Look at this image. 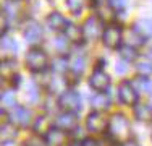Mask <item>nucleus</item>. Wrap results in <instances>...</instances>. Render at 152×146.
I'll return each instance as SVG.
<instances>
[{
	"label": "nucleus",
	"mask_w": 152,
	"mask_h": 146,
	"mask_svg": "<svg viewBox=\"0 0 152 146\" xmlns=\"http://www.w3.org/2000/svg\"><path fill=\"white\" fill-rule=\"evenodd\" d=\"M89 86L92 89H96L97 93H102L110 86V76L107 75L102 68H97L96 72H92V75L89 76Z\"/></svg>",
	"instance_id": "nucleus-9"
},
{
	"label": "nucleus",
	"mask_w": 152,
	"mask_h": 146,
	"mask_svg": "<svg viewBox=\"0 0 152 146\" xmlns=\"http://www.w3.org/2000/svg\"><path fill=\"white\" fill-rule=\"evenodd\" d=\"M73 146H76V145H73Z\"/></svg>",
	"instance_id": "nucleus-40"
},
{
	"label": "nucleus",
	"mask_w": 152,
	"mask_h": 146,
	"mask_svg": "<svg viewBox=\"0 0 152 146\" xmlns=\"http://www.w3.org/2000/svg\"><path fill=\"white\" fill-rule=\"evenodd\" d=\"M110 5L115 10H123L126 7V0H110Z\"/></svg>",
	"instance_id": "nucleus-35"
},
{
	"label": "nucleus",
	"mask_w": 152,
	"mask_h": 146,
	"mask_svg": "<svg viewBox=\"0 0 152 146\" xmlns=\"http://www.w3.org/2000/svg\"><path fill=\"white\" fill-rule=\"evenodd\" d=\"M63 34L68 38V41L70 42H78L81 38H84V34H83V26H76L73 23H68L66 28H65Z\"/></svg>",
	"instance_id": "nucleus-16"
},
{
	"label": "nucleus",
	"mask_w": 152,
	"mask_h": 146,
	"mask_svg": "<svg viewBox=\"0 0 152 146\" xmlns=\"http://www.w3.org/2000/svg\"><path fill=\"white\" fill-rule=\"evenodd\" d=\"M133 86L136 88L137 93H151L152 91L151 80H147V76H144V75H139L137 78L133 80Z\"/></svg>",
	"instance_id": "nucleus-19"
},
{
	"label": "nucleus",
	"mask_w": 152,
	"mask_h": 146,
	"mask_svg": "<svg viewBox=\"0 0 152 146\" xmlns=\"http://www.w3.org/2000/svg\"><path fill=\"white\" fill-rule=\"evenodd\" d=\"M53 72L58 73V75H63V73L68 72V68H70V62H66V58H57V60H53Z\"/></svg>",
	"instance_id": "nucleus-27"
},
{
	"label": "nucleus",
	"mask_w": 152,
	"mask_h": 146,
	"mask_svg": "<svg viewBox=\"0 0 152 146\" xmlns=\"http://www.w3.org/2000/svg\"><path fill=\"white\" fill-rule=\"evenodd\" d=\"M107 133L115 143H126L131 138V125L123 114H113L108 119Z\"/></svg>",
	"instance_id": "nucleus-1"
},
{
	"label": "nucleus",
	"mask_w": 152,
	"mask_h": 146,
	"mask_svg": "<svg viewBox=\"0 0 152 146\" xmlns=\"http://www.w3.org/2000/svg\"><path fill=\"white\" fill-rule=\"evenodd\" d=\"M52 120L49 119L47 115H41V117H37L36 119V122H34V131L37 135H47V131H49L50 128H52Z\"/></svg>",
	"instance_id": "nucleus-15"
},
{
	"label": "nucleus",
	"mask_w": 152,
	"mask_h": 146,
	"mask_svg": "<svg viewBox=\"0 0 152 146\" xmlns=\"http://www.w3.org/2000/svg\"><path fill=\"white\" fill-rule=\"evenodd\" d=\"M26 65L31 72L34 73H42L45 72L47 65H49V58L44 50L37 49V47H32L26 55Z\"/></svg>",
	"instance_id": "nucleus-2"
},
{
	"label": "nucleus",
	"mask_w": 152,
	"mask_h": 146,
	"mask_svg": "<svg viewBox=\"0 0 152 146\" xmlns=\"http://www.w3.org/2000/svg\"><path fill=\"white\" fill-rule=\"evenodd\" d=\"M57 75H58V73H57ZM66 86H68V81H66V80H63V76H61V75L52 78V80H50V83H49L50 91L55 93V94H60V96L66 91Z\"/></svg>",
	"instance_id": "nucleus-18"
},
{
	"label": "nucleus",
	"mask_w": 152,
	"mask_h": 146,
	"mask_svg": "<svg viewBox=\"0 0 152 146\" xmlns=\"http://www.w3.org/2000/svg\"><path fill=\"white\" fill-rule=\"evenodd\" d=\"M84 68H86V57L83 55V54H76V55H73V58L70 60V70L81 75V73L84 72Z\"/></svg>",
	"instance_id": "nucleus-22"
},
{
	"label": "nucleus",
	"mask_w": 152,
	"mask_h": 146,
	"mask_svg": "<svg viewBox=\"0 0 152 146\" xmlns=\"http://www.w3.org/2000/svg\"><path fill=\"white\" fill-rule=\"evenodd\" d=\"M134 29L142 38H152V20L151 18H141L134 24Z\"/></svg>",
	"instance_id": "nucleus-17"
},
{
	"label": "nucleus",
	"mask_w": 152,
	"mask_h": 146,
	"mask_svg": "<svg viewBox=\"0 0 152 146\" xmlns=\"http://www.w3.org/2000/svg\"><path fill=\"white\" fill-rule=\"evenodd\" d=\"M15 70H16V62L12 60V58H5L0 65V72H2L3 78H10L12 80L15 76Z\"/></svg>",
	"instance_id": "nucleus-20"
},
{
	"label": "nucleus",
	"mask_w": 152,
	"mask_h": 146,
	"mask_svg": "<svg viewBox=\"0 0 152 146\" xmlns=\"http://www.w3.org/2000/svg\"><path fill=\"white\" fill-rule=\"evenodd\" d=\"M2 104L5 107H16V96H15V91L8 89V91H3L2 93Z\"/></svg>",
	"instance_id": "nucleus-26"
},
{
	"label": "nucleus",
	"mask_w": 152,
	"mask_h": 146,
	"mask_svg": "<svg viewBox=\"0 0 152 146\" xmlns=\"http://www.w3.org/2000/svg\"><path fill=\"white\" fill-rule=\"evenodd\" d=\"M137 72H139V75H144V76L152 75V62L141 60L139 63H137Z\"/></svg>",
	"instance_id": "nucleus-30"
},
{
	"label": "nucleus",
	"mask_w": 152,
	"mask_h": 146,
	"mask_svg": "<svg viewBox=\"0 0 152 146\" xmlns=\"http://www.w3.org/2000/svg\"><path fill=\"white\" fill-rule=\"evenodd\" d=\"M134 117L139 122H151L152 120V107L151 105H136Z\"/></svg>",
	"instance_id": "nucleus-21"
},
{
	"label": "nucleus",
	"mask_w": 152,
	"mask_h": 146,
	"mask_svg": "<svg viewBox=\"0 0 152 146\" xmlns=\"http://www.w3.org/2000/svg\"><path fill=\"white\" fill-rule=\"evenodd\" d=\"M126 39H128V42H126L128 46H131V47H139V46H142V39H144V38L136 31V29H133V31H128Z\"/></svg>",
	"instance_id": "nucleus-25"
},
{
	"label": "nucleus",
	"mask_w": 152,
	"mask_h": 146,
	"mask_svg": "<svg viewBox=\"0 0 152 146\" xmlns=\"http://www.w3.org/2000/svg\"><path fill=\"white\" fill-rule=\"evenodd\" d=\"M55 127L65 130V131H70V130H75L78 127V115L76 112H63L57 117L55 120Z\"/></svg>",
	"instance_id": "nucleus-12"
},
{
	"label": "nucleus",
	"mask_w": 152,
	"mask_h": 146,
	"mask_svg": "<svg viewBox=\"0 0 152 146\" xmlns=\"http://www.w3.org/2000/svg\"><path fill=\"white\" fill-rule=\"evenodd\" d=\"M65 141H66V131L58 127H52L47 135H44V143L47 146H65Z\"/></svg>",
	"instance_id": "nucleus-11"
},
{
	"label": "nucleus",
	"mask_w": 152,
	"mask_h": 146,
	"mask_svg": "<svg viewBox=\"0 0 152 146\" xmlns=\"http://www.w3.org/2000/svg\"><path fill=\"white\" fill-rule=\"evenodd\" d=\"M121 38H123V31L118 24H110L104 29V34H102V41L107 47L110 49H117L120 47V42H121Z\"/></svg>",
	"instance_id": "nucleus-5"
},
{
	"label": "nucleus",
	"mask_w": 152,
	"mask_h": 146,
	"mask_svg": "<svg viewBox=\"0 0 152 146\" xmlns=\"http://www.w3.org/2000/svg\"><path fill=\"white\" fill-rule=\"evenodd\" d=\"M68 8L73 13H79L83 10V5H84V0H66Z\"/></svg>",
	"instance_id": "nucleus-32"
},
{
	"label": "nucleus",
	"mask_w": 152,
	"mask_h": 146,
	"mask_svg": "<svg viewBox=\"0 0 152 146\" xmlns=\"http://www.w3.org/2000/svg\"><path fill=\"white\" fill-rule=\"evenodd\" d=\"M10 122L15 123L18 127H28L31 122V111L26 107H21V105H16V107L12 109L10 112Z\"/></svg>",
	"instance_id": "nucleus-10"
},
{
	"label": "nucleus",
	"mask_w": 152,
	"mask_h": 146,
	"mask_svg": "<svg viewBox=\"0 0 152 146\" xmlns=\"http://www.w3.org/2000/svg\"><path fill=\"white\" fill-rule=\"evenodd\" d=\"M23 34H24V39H26L28 44H31V46H36V44L41 42L42 34H44V32H42V26L37 23V21L29 20V21L26 23V26H24Z\"/></svg>",
	"instance_id": "nucleus-8"
},
{
	"label": "nucleus",
	"mask_w": 152,
	"mask_h": 146,
	"mask_svg": "<svg viewBox=\"0 0 152 146\" xmlns=\"http://www.w3.org/2000/svg\"><path fill=\"white\" fill-rule=\"evenodd\" d=\"M2 49L7 50V52H15V50L18 49V44H16V41L13 38L3 34L2 36Z\"/></svg>",
	"instance_id": "nucleus-28"
},
{
	"label": "nucleus",
	"mask_w": 152,
	"mask_h": 146,
	"mask_svg": "<svg viewBox=\"0 0 152 146\" xmlns=\"http://www.w3.org/2000/svg\"><path fill=\"white\" fill-rule=\"evenodd\" d=\"M26 99L28 102H36L39 99V89L34 83H29L28 85V89H26Z\"/></svg>",
	"instance_id": "nucleus-29"
},
{
	"label": "nucleus",
	"mask_w": 152,
	"mask_h": 146,
	"mask_svg": "<svg viewBox=\"0 0 152 146\" xmlns=\"http://www.w3.org/2000/svg\"><path fill=\"white\" fill-rule=\"evenodd\" d=\"M68 42H70V41H68V38L65 34L58 36V38L55 39V49L60 50V52H66V50H68Z\"/></svg>",
	"instance_id": "nucleus-31"
},
{
	"label": "nucleus",
	"mask_w": 152,
	"mask_h": 146,
	"mask_svg": "<svg viewBox=\"0 0 152 146\" xmlns=\"http://www.w3.org/2000/svg\"><path fill=\"white\" fill-rule=\"evenodd\" d=\"M120 146H137L134 141H126V143H121Z\"/></svg>",
	"instance_id": "nucleus-38"
},
{
	"label": "nucleus",
	"mask_w": 152,
	"mask_h": 146,
	"mask_svg": "<svg viewBox=\"0 0 152 146\" xmlns=\"http://www.w3.org/2000/svg\"><path fill=\"white\" fill-rule=\"evenodd\" d=\"M118 54H120V57L123 58V60H126V62H134L137 58L136 49H134V47H131V46H128V44H126V46H120Z\"/></svg>",
	"instance_id": "nucleus-23"
},
{
	"label": "nucleus",
	"mask_w": 152,
	"mask_h": 146,
	"mask_svg": "<svg viewBox=\"0 0 152 146\" xmlns=\"http://www.w3.org/2000/svg\"><path fill=\"white\" fill-rule=\"evenodd\" d=\"M16 127H15V123H12V122H7V123H3L2 125V141H12L13 138L16 136Z\"/></svg>",
	"instance_id": "nucleus-24"
},
{
	"label": "nucleus",
	"mask_w": 152,
	"mask_h": 146,
	"mask_svg": "<svg viewBox=\"0 0 152 146\" xmlns=\"http://www.w3.org/2000/svg\"><path fill=\"white\" fill-rule=\"evenodd\" d=\"M118 99L121 104L125 105H134L137 101V91L133 86V83L129 81H123L118 86Z\"/></svg>",
	"instance_id": "nucleus-7"
},
{
	"label": "nucleus",
	"mask_w": 152,
	"mask_h": 146,
	"mask_svg": "<svg viewBox=\"0 0 152 146\" xmlns=\"http://www.w3.org/2000/svg\"><path fill=\"white\" fill-rule=\"evenodd\" d=\"M129 62H126V60H121L120 62H117V68H115V70H117V73L118 75H125L126 72H128V67H126V65H128Z\"/></svg>",
	"instance_id": "nucleus-33"
},
{
	"label": "nucleus",
	"mask_w": 152,
	"mask_h": 146,
	"mask_svg": "<svg viewBox=\"0 0 152 146\" xmlns=\"http://www.w3.org/2000/svg\"><path fill=\"white\" fill-rule=\"evenodd\" d=\"M24 146H44V143H42L37 136H32V138H28Z\"/></svg>",
	"instance_id": "nucleus-34"
},
{
	"label": "nucleus",
	"mask_w": 152,
	"mask_h": 146,
	"mask_svg": "<svg viewBox=\"0 0 152 146\" xmlns=\"http://www.w3.org/2000/svg\"><path fill=\"white\" fill-rule=\"evenodd\" d=\"M81 146H100V143L97 140H94V138H84Z\"/></svg>",
	"instance_id": "nucleus-36"
},
{
	"label": "nucleus",
	"mask_w": 152,
	"mask_h": 146,
	"mask_svg": "<svg viewBox=\"0 0 152 146\" xmlns=\"http://www.w3.org/2000/svg\"><path fill=\"white\" fill-rule=\"evenodd\" d=\"M91 105H92L94 111L102 112V111H105V109H108V105H110V97H108V94L104 93V91L102 93H97L91 97Z\"/></svg>",
	"instance_id": "nucleus-14"
},
{
	"label": "nucleus",
	"mask_w": 152,
	"mask_h": 146,
	"mask_svg": "<svg viewBox=\"0 0 152 146\" xmlns=\"http://www.w3.org/2000/svg\"><path fill=\"white\" fill-rule=\"evenodd\" d=\"M68 21L63 18V15L58 13V12H53L49 15V18H47V26H49L52 31L55 32H63L65 28H66Z\"/></svg>",
	"instance_id": "nucleus-13"
},
{
	"label": "nucleus",
	"mask_w": 152,
	"mask_h": 146,
	"mask_svg": "<svg viewBox=\"0 0 152 146\" xmlns=\"http://www.w3.org/2000/svg\"><path fill=\"white\" fill-rule=\"evenodd\" d=\"M108 127V120L102 115V112L94 111L86 119V128L92 133H104Z\"/></svg>",
	"instance_id": "nucleus-6"
},
{
	"label": "nucleus",
	"mask_w": 152,
	"mask_h": 146,
	"mask_svg": "<svg viewBox=\"0 0 152 146\" xmlns=\"http://www.w3.org/2000/svg\"><path fill=\"white\" fill-rule=\"evenodd\" d=\"M60 107L65 112H78L81 111V97L76 91H65L58 99Z\"/></svg>",
	"instance_id": "nucleus-4"
},
{
	"label": "nucleus",
	"mask_w": 152,
	"mask_h": 146,
	"mask_svg": "<svg viewBox=\"0 0 152 146\" xmlns=\"http://www.w3.org/2000/svg\"><path fill=\"white\" fill-rule=\"evenodd\" d=\"M83 34H84L86 41H96L99 36L104 34V28H102V21L99 16H91L86 20V23L83 24Z\"/></svg>",
	"instance_id": "nucleus-3"
},
{
	"label": "nucleus",
	"mask_w": 152,
	"mask_h": 146,
	"mask_svg": "<svg viewBox=\"0 0 152 146\" xmlns=\"http://www.w3.org/2000/svg\"><path fill=\"white\" fill-rule=\"evenodd\" d=\"M12 85L15 86V88H18V86L21 85V76H20V75H15V76L12 78Z\"/></svg>",
	"instance_id": "nucleus-37"
},
{
	"label": "nucleus",
	"mask_w": 152,
	"mask_h": 146,
	"mask_svg": "<svg viewBox=\"0 0 152 146\" xmlns=\"http://www.w3.org/2000/svg\"><path fill=\"white\" fill-rule=\"evenodd\" d=\"M2 146H13V143H12V141H3Z\"/></svg>",
	"instance_id": "nucleus-39"
}]
</instances>
